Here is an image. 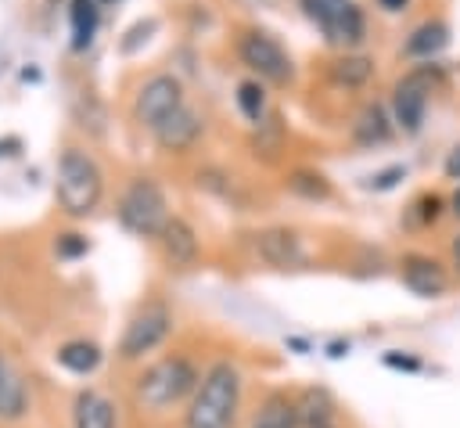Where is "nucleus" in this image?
I'll return each instance as SVG.
<instances>
[{
	"label": "nucleus",
	"mask_w": 460,
	"mask_h": 428,
	"mask_svg": "<svg viewBox=\"0 0 460 428\" xmlns=\"http://www.w3.org/2000/svg\"><path fill=\"white\" fill-rule=\"evenodd\" d=\"M449 47V25L431 18V22H420L410 36H406V58H417V61H431L435 54H442Z\"/></svg>",
	"instance_id": "obj_15"
},
{
	"label": "nucleus",
	"mask_w": 460,
	"mask_h": 428,
	"mask_svg": "<svg viewBox=\"0 0 460 428\" xmlns=\"http://www.w3.org/2000/svg\"><path fill=\"white\" fill-rule=\"evenodd\" d=\"M68 22H72V50H86L97 36V25H101V4L97 0H72Z\"/></svg>",
	"instance_id": "obj_17"
},
{
	"label": "nucleus",
	"mask_w": 460,
	"mask_h": 428,
	"mask_svg": "<svg viewBox=\"0 0 460 428\" xmlns=\"http://www.w3.org/2000/svg\"><path fill=\"white\" fill-rule=\"evenodd\" d=\"M183 104H187L183 83L176 76H169V72H158V76H151V79L140 83V90L133 97V119L151 133L162 119H169Z\"/></svg>",
	"instance_id": "obj_8"
},
{
	"label": "nucleus",
	"mask_w": 460,
	"mask_h": 428,
	"mask_svg": "<svg viewBox=\"0 0 460 428\" xmlns=\"http://www.w3.org/2000/svg\"><path fill=\"white\" fill-rule=\"evenodd\" d=\"M237 108H241V115L252 122V126H262L266 122V86L259 83V79H244V83H237Z\"/></svg>",
	"instance_id": "obj_22"
},
{
	"label": "nucleus",
	"mask_w": 460,
	"mask_h": 428,
	"mask_svg": "<svg viewBox=\"0 0 460 428\" xmlns=\"http://www.w3.org/2000/svg\"><path fill=\"white\" fill-rule=\"evenodd\" d=\"M54 360H58V363H61L68 374L86 378V374H93V370L101 367L104 352H101V345H97V342H90V338H72V342L58 345Z\"/></svg>",
	"instance_id": "obj_16"
},
{
	"label": "nucleus",
	"mask_w": 460,
	"mask_h": 428,
	"mask_svg": "<svg viewBox=\"0 0 460 428\" xmlns=\"http://www.w3.org/2000/svg\"><path fill=\"white\" fill-rule=\"evenodd\" d=\"M352 137H356L359 144H385V140L392 137V126H388L385 108H381V104H367V108L359 111L356 126H352Z\"/></svg>",
	"instance_id": "obj_19"
},
{
	"label": "nucleus",
	"mask_w": 460,
	"mask_h": 428,
	"mask_svg": "<svg viewBox=\"0 0 460 428\" xmlns=\"http://www.w3.org/2000/svg\"><path fill=\"white\" fill-rule=\"evenodd\" d=\"M97 4H108V0H97Z\"/></svg>",
	"instance_id": "obj_35"
},
{
	"label": "nucleus",
	"mask_w": 460,
	"mask_h": 428,
	"mask_svg": "<svg viewBox=\"0 0 460 428\" xmlns=\"http://www.w3.org/2000/svg\"><path fill=\"white\" fill-rule=\"evenodd\" d=\"M352 4H356V0H302V11H305L320 29H327V25L338 22Z\"/></svg>",
	"instance_id": "obj_23"
},
{
	"label": "nucleus",
	"mask_w": 460,
	"mask_h": 428,
	"mask_svg": "<svg viewBox=\"0 0 460 428\" xmlns=\"http://www.w3.org/2000/svg\"><path fill=\"white\" fill-rule=\"evenodd\" d=\"M25 406H29L25 385L18 381L14 367H11V363L0 356V417H7V421H18V417L25 414Z\"/></svg>",
	"instance_id": "obj_18"
},
{
	"label": "nucleus",
	"mask_w": 460,
	"mask_h": 428,
	"mask_svg": "<svg viewBox=\"0 0 460 428\" xmlns=\"http://www.w3.org/2000/svg\"><path fill=\"white\" fill-rule=\"evenodd\" d=\"M172 331V313L162 299H147L122 327V338H119V360L133 363V360H144L147 352H155Z\"/></svg>",
	"instance_id": "obj_5"
},
{
	"label": "nucleus",
	"mask_w": 460,
	"mask_h": 428,
	"mask_svg": "<svg viewBox=\"0 0 460 428\" xmlns=\"http://www.w3.org/2000/svg\"><path fill=\"white\" fill-rule=\"evenodd\" d=\"M449 209H453V216H460V187H456V194H453V201H449Z\"/></svg>",
	"instance_id": "obj_33"
},
{
	"label": "nucleus",
	"mask_w": 460,
	"mask_h": 428,
	"mask_svg": "<svg viewBox=\"0 0 460 428\" xmlns=\"http://www.w3.org/2000/svg\"><path fill=\"white\" fill-rule=\"evenodd\" d=\"M363 32H367V22H363V11L352 4L338 22H331L327 29H323V36H327V43H334V47H356L359 40H363Z\"/></svg>",
	"instance_id": "obj_20"
},
{
	"label": "nucleus",
	"mask_w": 460,
	"mask_h": 428,
	"mask_svg": "<svg viewBox=\"0 0 460 428\" xmlns=\"http://www.w3.org/2000/svg\"><path fill=\"white\" fill-rule=\"evenodd\" d=\"M377 7H381V11H388V14H399V11H406V7H410V0H377Z\"/></svg>",
	"instance_id": "obj_30"
},
{
	"label": "nucleus",
	"mask_w": 460,
	"mask_h": 428,
	"mask_svg": "<svg viewBox=\"0 0 460 428\" xmlns=\"http://www.w3.org/2000/svg\"><path fill=\"white\" fill-rule=\"evenodd\" d=\"M385 367H392V370H406V374L424 370V363H420L417 356H406V352H385Z\"/></svg>",
	"instance_id": "obj_27"
},
{
	"label": "nucleus",
	"mask_w": 460,
	"mask_h": 428,
	"mask_svg": "<svg viewBox=\"0 0 460 428\" xmlns=\"http://www.w3.org/2000/svg\"><path fill=\"white\" fill-rule=\"evenodd\" d=\"M54 194L65 216L83 219L101 205L104 194V173L101 165L83 151V147H65L61 162H58V180H54Z\"/></svg>",
	"instance_id": "obj_3"
},
{
	"label": "nucleus",
	"mask_w": 460,
	"mask_h": 428,
	"mask_svg": "<svg viewBox=\"0 0 460 428\" xmlns=\"http://www.w3.org/2000/svg\"><path fill=\"white\" fill-rule=\"evenodd\" d=\"M413 209H417L420 223H435V219H438V209H442V201H438V194H420Z\"/></svg>",
	"instance_id": "obj_28"
},
{
	"label": "nucleus",
	"mask_w": 460,
	"mask_h": 428,
	"mask_svg": "<svg viewBox=\"0 0 460 428\" xmlns=\"http://www.w3.org/2000/svg\"><path fill=\"white\" fill-rule=\"evenodd\" d=\"M288 187H291L295 194H305V198H327V194H331L327 180H323L320 173H309V169H298V173H291Z\"/></svg>",
	"instance_id": "obj_24"
},
{
	"label": "nucleus",
	"mask_w": 460,
	"mask_h": 428,
	"mask_svg": "<svg viewBox=\"0 0 460 428\" xmlns=\"http://www.w3.org/2000/svg\"><path fill=\"white\" fill-rule=\"evenodd\" d=\"M402 176H406V169H402V165H388V169H381V173L367 176V183H363V187H370V191H392Z\"/></svg>",
	"instance_id": "obj_26"
},
{
	"label": "nucleus",
	"mask_w": 460,
	"mask_h": 428,
	"mask_svg": "<svg viewBox=\"0 0 460 428\" xmlns=\"http://www.w3.org/2000/svg\"><path fill=\"white\" fill-rule=\"evenodd\" d=\"M438 79H442L438 65H417L392 86V119L402 133H420L424 111H428V101Z\"/></svg>",
	"instance_id": "obj_6"
},
{
	"label": "nucleus",
	"mask_w": 460,
	"mask_h": 428,
	"mask_svg": "<svg viewBox=\"0 0 460 428\" xmlns=\"http://www.w3.org/2000/svg\"><path fill=\"white\" fill-rule=\"evenodd\" d=\"M241 388H244V378L237 363L230 360L208 363L194 396L187 399L183 428H234L241 414Z\"/></svg>",
	"instance_id": "obj_1"
},
{
	"label": "nucleus",
	"mask_w": 460,
	"mask_h": 428,
	"mask_svg": "<svg viewBox=\"0 0 460 428\" xmlns=\"http://www.w3.org/2000/svg\"><path fill=\"white\" fill-rule=\"evenodd\" d=\"M327 356H334V360L349 356V342H331V345H327Z\"/></svg>",
	"instance_id": "obj_31"
},
{
	"label": "nucleus",
	"mask_w": 460,
	"mask_h": 428,
	"mask_svg": "<svg viewBox=\"0 0 460 428\" xmlns=\"http://www.w3.org/2000/svg\"><path fill=\"white\" fill-rule=\"evenodd\" d=\"M72 428H119V414H115V403L93 388H83L75 392V403H72Z\"/></svg>",
	"instance_id": "obj_13"
},
{
	"label": "nucleus",
	"mask_w": 460,
	"mask_h": 428,
	"mask_svg": "<svg viewBox=\"0 0 460 428\" xmlns=\"http://www.w3.org/2000/svg\"><path fill=\"white\" fill-rule=\"evenodd\" d=\"M248 428H302L298 403L288 392H270L259 403V410L252 414V424Z\"/></svg>",
	"instance_id": "obj_14"
},
{
	"label": "nucleus",
	"mask_w": 460,
	"mask_h": 428,
	"mask_svg": "<svg viewBox=\"0 0 460 428\" xmlns=\"http://www.w3.org/2000/svg\"><path fill=\"white\" fill-rule=\"evenodd\" d=\"M399 277L402 284L420 295V299H438L449 291V273L446 266L435 259V255H424V252H410L399 259Z\"/></svg>",
	"instance_id": "obj_10"
},
{
	"label": "nucleus",
	"mask_w": 460,
	"mask_h": 428,
	"mask_svg": "<svg viewBox=\"0 0 460 428\" xmlns=\"http://www.w3.org/2000/svg\"><path fill=\"white\" fill-rule=\"evenodd\" d=\"M54 252H58V259H79V255L90 252V241L83 234H61L54 241Z\"/></svg>",
	"instance_id": "obj_25"
},
{
	"label": "nucleus",
	"mask_w": 460,
	"mask_h": 428,
	"mask_svg": "<svg viewBox=\"0 0 460 428\" xmlns=\"http://www.w3.org/2000/svg\"><path fill=\"white\" fill-rule=\"evenodd\" d=\"M446 176L449 180H460V144L449 151V158H446Z\"/></svg>",
	"instance_id": "obj_29"
},
{
	"label": "nucleus",
	"mask_w": 460,
	"mask_h": 428,
	"mask_svg": "<svg viewBox=\"0 0 460 428\" xmlns=\"http://www.w3.org/2000/svg\"><path fill=\"white\" fill-rule=\"evenodd\" d=\"M151 137H155V144L162 147V151H187L198 137H201V115L190 108V104H183V108H176L169 119H162L155 129H151Z\"/></svg>",
	"instance_id": "obj_12"
},
{
	"label": "nucleus",
	"mask_w": 460,
	"mask_h": 428,
	"mask_svg": "<svg viewBox=\"0 0 460 428\" xmlns=\"http://www.w3.org/2000/svg\"><path fill=\"white\" fill-rule=\"evenodd\" d=\"M115 216L119 223L137 234V237H158L165 219H169V201L158 187L155 176H133L122 194H119V205H115Z\"/></svg>",
	"instance_id": "obj_4"
},
{
	"label": "nucleus",
	"mask_w": 460,
	"mask_h": 428,
	"mask_svg": "<svg viewBox=\"0 0 460 428\" xmlns=\"http://www.w3.org/2000/svg\"><path fill=\"white\" fill-rule=\"evenodd\" d=\"M198 381H201L198 363H194L190 356H183V352H169V356L147 363V367L137 374V381H133V399H137V406L147 410V414H165L169 406L190 399L194 388H198Z\"/></svg>",
	"instance_id": "obj_2"
},
{
	"label": "nucleus",
	"mask_w": 460,
	"mask_h": 428,
	"mask_svg": "<svg viewBox=\"0 0 460 428\" xmlns=\"http://www.w3.org/2000/svg\"><path fill=\"white\" fill-rule=\"evenodd\" d=\"M252 248L255 255L266 263V266H277V270H295L305 263V248H302V237L288 227H266V230H255L252 234Z\"/></svg>",
	"instance_id": "obj_9"
},
{
	"label": "nucleus",
	"mask_w": 460,
	"mask_h": 428,
	"mask_svg": "<svg viewBox=\"0 0 460 428\" xmlns=\"http://www.w3.org/2000/svg\"><path fill=\"white\" fill-rule=\"evenodd\" d=\"M449 255H453V266H456V273H460V234L453 237V245H449Z\"/></svg>",
	"instance_id": "obj_32"
},
{
	"label": "nucleus",
	"mask_w": 460,
	"mask_h": 428,
	"mask_svg": "<svg viewBox=\"0 0 460 428\" xmlns=\"http://www.w3.org/2000/svg\"><path fill=\"white\" fill-rule=\"evenodd\" d=\"M237 58L244 61L248 72H255L259 83H291L295 79V65L288 58V50L262 29H244L237 36Z\"/></svg>",
	"instance_id": "obj_7"
},
{
	"label": "nucleus",
	"mask_w": 460,
	"mask_h": 428,
	"mask_svg": "<svg viewBox=\"0 0 460 428\" xmlns=\"http://www.w3.org/2000/svg\"><path fill=\"white\" fill-rule=\"evenodd\" d=\"M155 241H158V248H162V259H165L169 266H176V270H187V266H194V263H198V252H201V245H198V234H194V227H190L183 216H169V219H165V227H162V234H158Z\"/></svg>",
	"instance_id": "obj_11"
},
{
	"label": "nucleus",
	"mask_w": 460,
	"mask_h": 428,
	"mask_svg": "<svg viewBox=\"0 0 460 428\" xmlns=\"http://www.w3.org/2000/svg\"><path fill=\"white\" fill-rule=\"evenodd\" d=\"M374 76V61L363 54H345L338 61H331V79L341 86H363Z\"/></svg>",
	"instance_id": "obj_21"
},
{
	"label": "nucleus",
	"mask_w": 460,
	"mask_h": 428,
	"mask_svg": "<svg viewBox=\"0 0 460 428\" xmlns=\"http://www.w3.org/2000/svg\"><path fill=\"white\" fill-rule=\"evenodd\" d=\"M316 428H341V424H338V421H331V424H316Z\"/></svg>",
	"instance_id": "obj_34"
}]
</instances>
